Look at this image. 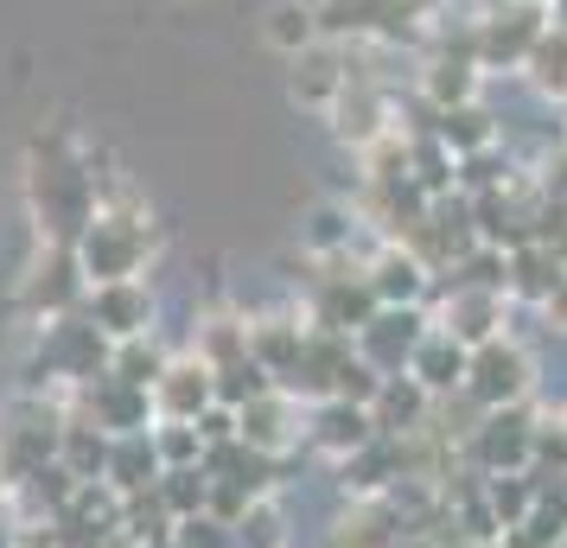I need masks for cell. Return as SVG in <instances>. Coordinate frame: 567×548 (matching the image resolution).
<instances>
[{"label": "cell", "instance_id": "obj_4", "mask_svg": "<svg viewBox=\"0 0 567 548\" xmlns=\"http://www.w3.org/2000/svg\"><path fill=\"white\" fill-rule=\"evenodd\" d=\"M548 27H555V13L542 0H497L491 13H478V64L523 77V64H529V52Z\"/></svg>", "mask_w": 567, "mask_h": 548}, {"label": "cell", "instance_id": "obj_25", "mask_svg": "<svg viewBox=\"0 0 567 548\" xmlns=\"http://www.w3.org/2000/svg\"><path fill=\"white\" fill-rule=\"evenodd\" d=\"M548 13H555V27L567 32V0H555V7H548Z\"/></svg>", "mask_w": 567, "mask_h": 548}, {"label": "cell", "instance_id": "obj_18", "mask_svg": "<svg viewBox=\"0 0 567 548\" xmlns=\"http://www.w3.org/2000/svg\"><path fill=\"white\" fill-rule=\"evenodd\" d=\"M434 134L453 147V154H485V147H497V122H491L485 103H460V108H440L434 115Z\"/></svg>", "mask_w": 567, "mask_h": 548}, {"label": "cell", "instance_id": "obj_10", "mask_svg": "<svg viewBox=\"0 0 567 548\" xmlns=\"http://www.w3.org/2000/svg\"><path fill=\"white\" fill-rule=\"evenodd\" d=\"M363 275H370V293L383 300V307H427L434 300V268L414 256L409 242H377V256L363 261Z\"/></svg>", "mask_w": 567, "mask_h": 548}, {"label": "cell", "instance_id": "obj_24", "mask_svg": "<svg viewBox=\"0 0 567 548\" xmlns=\"http://www.w3.org/2000/svg\"><path fill=\"white\" fill-rule=\"evenodd\" d=\"M402 548H440V536H421V529H409V536H402Z\"/></svg>", "mask_w": 567, "mask_h": 548}, {"label": "cell", "instance_id": "obj_31", "mask_svg": "<svg viewBox=\"0 0 567 548\" xmlns=\"http://www.w3.org/2000/svg\"><path fill=\"white\" fill-rule=\"evenodd\" d=\"M561 548H567V542H561Z\"/></svg>", "mask_w": 567, "mask_h": 548}, {"label": "cell", "instance_id": "obj_19", "mask_svg": "<svg viewBox=\"0 0 567 548\" xmlns=\"http://www.w3.org/2000/svg\"><path fill=\"white\" fill-rule=\"evenodd\" d=\"M523 83L536 90L542 103H567V32L561 27H548L536 39V52L523 64Z\"/></svg>", "mask_w": 567, "mask_h": 548}, {"label": "cell", "instance_id": "obj_7", "mask_svg": "<svg viewBox=\"0 0 567 548\" xmlns=\"http://www.w3.org/2000/svg\"><path fill=\"white\" fill-rule=\"evenodd\" d=\"M427 313H434V325H446L460 344H491V339L511 332V293H497V288H446Z\"/></svg>", "mask_w": 567, "mask_h": 548}, {"label": "cell", "instance_id": "obj_30", "mask_svg": "<svg viewBox=\"0 0 567 548\" xmlns=\"http://www.w3.org/2000/svg\"><path fill=\"white\" fill-rule=\"evenodd\" d=\"M542 7H555V0H542Z\"/></svg>", "mask_w": 567, "mask_h": 548}, {"label": "cell", "instance_id": "obj_9", "mask_svg": "<svg viewBox=\"0 0 567 548\" xmlns=\"http://www.w3.org/2000/svg\"><path fill=\"white\" fill-rule=\"evenodd\" d=\"M287 64H293L287 90H293V103H307V108H326L332 115L338 96L351 90V45L344 39H319V45H307V52L287 58Z\"/></svg>", "mask_w": 567, "mask_h": 548}, {"label": "cell", "instance_id": "obj_14", "mask_svg": "<svg viewBox=\"0 0 567 548\" xmlns=\"http://www.w3.org/2000/svg\"><path fill=\"white\" fill-rule=\"evenodd\" d=\"M90 319H96V332L115 339V344L147 339V325H154V293L141 288V281H103V288L90 293Z\"/></svg>", "mask_w": 567, "mask_h": 548}, {"label": "cell", "instance_id": "obj_26", "mask_svg": "<svg viewBox=\"0 0 567 548\" xmlns=\"http://www.w3.org/2000/svg\"><path fill=\"white\" fill-rule=\"evenodd\" d=\"M555 256H561V268H567V230H561V236H555Z\"/></svg>", "mask_w": 567, "mask_h": 548}, {"label": "cell", "instance_id": "obj_29", "mask_svg": "<svg viewBox=\"0 0 567 548\" xmlns=\"http://www.w3.org/2000/svg\"><path fill=\"white\" fill-rule=\"evenodd\" d=\"M561 427H567V409H561Z\"/></svg>", "mask_w": 567, "mask_h": 548}, {"label": "cell", "instance_id": "obj_8", "mask_svg": "<svg viewBox=\"0 0 567 548\" xmlns=\"http://www.w3.org/2000/svg\"><path fill=\"white\" fill-rule=\"evenodd\" d=\"M236 434H243V441L256 446V453H268V459H281L287 446H293L300 434H307V415H300V395H293V390H281V383H275V390H261L256 402H243V409H236Z\"/></svg>", "mask_w": 567, "mask_h": 548}, {"label": "cell", "instance_id": "obj_17", "mask_svg": "<svg viewBox=\"0 0 567 548\" xmlns=\"http://www.w3.org/2000/svg\"><path fill=\"white\" fill-rule=\"evenodd\" d=\"M307 332L312 325H300V319H287V313L249 319V351H256V364L268 370L275 383H287V370L300 364V351H307Z\"/></svg>", "mask_w": 567, "mask_h": 548}, {"label": "cell", "instance_id": "obj_21", "mask_svg": "<svg viewBox=\"0 0 567 548\" xmlns=\"http://www.w3.org/2000/svg\"><path fill=\"white\" fill-rule=\"evenodd\" d=\"M166 351H159L154 339H128V344H115V364H109V376H122V383H134V390H147L154 395V383L166 376Z\"/></svg>", "mask_w": 567, "mask_h": 548}, {"label": "cell", "instance_id": "obj_11", "mask_svg": "<svg viewBox=\"0 0 567 548\" xmlns=\"http://www.w3.org/2000/svg\"><path fill=\"white\" fill-rule=\"evenodd\" d=\"M409 517L395 497H351L326 529V548H402Z\"/></svg>", "mask_w": 567, "mask_h": 548}, {"label": "cell", "instance_id": "obj_5", "mask_svg": "<svg viewBox=\"0 0 567 548\" xmlns=\"http://www.w3.org/2000/svg\"><path fill=\"white\" fill-rule=\"evenodd\" d=\"M536 421L529 415V402L523 409H491V415H478V427L465 434V466L472 472H529V459H536Z\"/></svg>", "mask_w": 567, "mask_h": 548}, {"label": "cell", "instance_id": "obj_27", "mask_svg": "<svg viewBox=\"0 0 567 548\" xmlns=\"http://www.w3.org/2000/svg\"><path fill=\"white\" fill-rule=\"evenodd\" d=\"M421 7H427V13H440V7H446V0H421Z\"/></svg>", "mask_w": 567, "mask_h": 548}, {"label": "cell", "instance_id": "obj_12", "mask_svg": "<svg viewBox=\"0 0 567 548\" xmlns=\"http://www.w3.org/2000/svg\"><path fill=\"white\" fill-rule=\"evenodd\" d=\"M205 409H217V370L198 358V351H185L166 364V376L154 383V415L159 421H198Z\"/></svg>", "mask_w": 567, "mask_h": 548}, {"label": "cell", "instance_id": "obj_16", "mask_svg": "<svg viewBox=\"0 0 567 548\" xmlns=\"http://www.w3.org/2000/svg\"><path fill=\"white\" fill-rule=\"evenodd\" d=\"M567 268L561 256H555V242H523V249H511V307H548L555 293H561Z\"/></svg>", "mask_w": 567, "mask_h": 548}, {"label": "cell", "instance_id": "obj_20", "mask_svg": "<svg viewBox=\"0 0 567 548\" xmlns=\"http://www.w3.org/2000/svg\"><path fill=\"white\" fill-rule=\"evenodd\" d=\"M261 39H268L275 52L300 58L307 45H319V39H326V27H319V7H307V0H281V7L268 13V27H261Z\"/></svg>", "mask_w": 567, "mask_h": 548}, {"label": "cell", "instance_id": "obj_15", "mask_svg": "<svg viewBox=\"0 0 567 548\" xmlns=\"http://www.w3.org/2000/svg\"><path fill=\"white\" fill-rule=\"evenodd\" d=\"M465 370H472V344H460L446 325H434V332L421 339V351H414L409 376H414L427 395H434V402H446V395L465 390Z\"/></svg>", "mask_w": 567, "mask_h": 548}, {"label": "cell", "instance_id": "obj_22", "mask_svg": "<svg viewBox=\"0 0 567 548\" xmlns=\"http://www.w3.org/2000/svg\"><path fill=\"white\" fill-rule=\"evenodd\" d=\"M287 536H281V504L275 497H261L249 517L236 523V548H281Z\"/></svg>", "mask_w": 567, "mask_h": 548}, {"label": "cell", "instance_id": "obj_13", "mask_svg": "<svg viewBox=\"0 0 567 548\" xmlns=\"http://www.w3.org/2000/svg\"><path fill=\"white\" fill-rule=\"evenodd\" d=\"M307 441L326 453V459H351V453H363L370 441H383V427H377V415L363 409V402H319L307 415Z\"/></svg>", "mask_w": 567, "mask_h": 548}, {"label": "cell", "instance_id": "obj_6", "mask_svg": "<svg viewBox=\"0 0 567 548\" xmlns=\"http://www.w3.org/2000/svg\"><path fill=\"white\" fill-rule=\"evenodd\" d=\"M434 332V313L427 307H377V319L358 332V351L370 370H383V376H409L414 351L421 339Z\"/></svg>", "mask_w": 567, "mask_h": 548}, {"label": "cell", "instance_id": "obj_2", "mask_svg": "<svg viewBox=\"0 0 567 548\" xmlns=\"http://www.w3.org/2000/svg\"><path fill=\"white\" fill-rule=\"evenodd\" d=\"M147 256H154V224H147V210H96L90 230H83V242H78V261L96 288H103V281H134Z\"/></svg>", "mask_w": 567, "mask_h": 548}, {"label": "cell", "instance_id": "obj_23", "mask_svg": "<svg viewBox=\"0 0 567 548\" xmlns=\"http://www.w3.org/2000/svg\"><path fill=\"white\" fill-rule=\"evenodd\" d=\"M542 319H548V325H555V332H567V281H561V293H555V300H548V307H542Z\"/></svg>", "mask_w": 567, "mask_h": 548}, {"label": "cell", "instance_id": "obj_1", "mask_svg": "<svg viewBox=\"0 0 567 548\" xmlns=\"http://www.w3.org/2000/svg\"><path fill=\"white\" fill-rule=\"evenodd\" d=\"M319 27L344 45H421L434 13L421 0H319Z\"/></svg>", "mask_w": 567, "mask_h": 548}, {"label": "cell", "instance_id": "obj_28", "mask_svg": "<svg viewBox=\"0 0 567 548\" xmlns=\"http://www.w3.org/2000/svg\"><path fill=\"white\" fill-rule=\"evenodd\" d=\"M472 7H497V0H472Z\"/></svg>", "mask_w": 567, "mask_h": 548}, {"label": "cell", "instance_id": "obj_3", "mask_svg": "<svg viewBox=\"0 0 567 548\" xmlns=\"http://www.w3.org/2000/svg\"><path fill=\"white\" fill-rule=\"evenodd\" d=\"M465 395H472V409H485V415L491 409H523V402L536 395V358H529L511 332L491 339V344H472Z\"/></svg>", "mask_w": 567, "mask_h": 548}]
</instances>
